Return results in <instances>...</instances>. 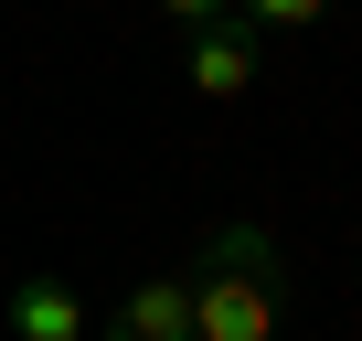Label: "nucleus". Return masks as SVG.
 Masks as SVG:
<instances>
[{
	"instance_id": "obj_1",
	"label": "nucleus",
	"mask_w": 362,
	"mask_h": 341,
	"mask_svg": "<svg viewBox=\"0 0 362 341\" xmlns=\"http://www.w3.org/2000/svg\"><path fill=\"white\" fill-rule=\"evenodd\" d=\"M181 277H192V341H277V235L256 214L214 224Z\"/></svg>"
},
{
	"instance_id": "obj_2",
	"label": "nucleus",
	"mask_w": 362,
	"mask_h": 341,
	"mask_svg": "<svg viewBox=\"0 0 362 341\" xmlns=\"http://www.w3.org/2000/svg\"><path fill=\"white\" fill-rule=\"evenodd\" d=\"M86 341H192V277H181V267L139 277V288L107 309V330H86Z\"/></svg>"
},
{
	"instance_id": "obj_3",
	"label": "nucleus",
	"mask_w": 362,
	"mask_h": 341,
	"mask_svg": "<svg viewBox=\"0 0 362 341\" xmlns=\"http://www.w3.org/2000/svg\"><path fill=\"white\" fill-rule=\"evenodd\" d=\"M181 75H192V96L235 107V96L256 86V33H245V22H203V33H192V54H181Z\"/></svg>"
},
{
	"instance_id": "obj_4",
	"label": "nucleus",
	"mask_w": 362,
	"mask_h": 341,
	"mask_svg": "<svg viewBox=\"0 0 362 341\" xmlns=\"http://www.w3.org/2000/svg\"><path fill=\"white\" fill-rule=\"evenodd\" d=\"M0 320H11V341H86V299L64 277H22Z\"/></svg>"
},
{
	"instance_id": "obj_5",
	"label": "nucleus",
	"mask_w": 362,
	"mask_h": 341,
	"mask_svg": "<svg viewBox=\"0 0 362 341\" xmlns=\"http://www.w3.org/2000/svg\"><path fill=\"white\" fill-rule=\"evenodd\" d=\"M235 22H245V33H320L330 0H235Z\"/></svg>"
},
{
	"instance_id": "obj_6",
	"label": "nucleus",
	"mask_w": 362,
	"mask_h": 341,
	"mask_svg": "<svg viewBox=\"0 0 362 341\" xmlns=\"http://www.w3.org/2000/svg\"><path fill=\"white\" fill-rule=\"evenodd\" d=\"M160 22H181V33H203V22H235V0H149Z\"/></svg>"
}]
</instances>
